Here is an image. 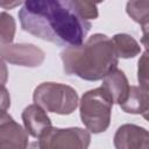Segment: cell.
I'll return each mask as SVG.
<instances>
[{
	"mask_svg": "<svg viewBox=\"0 0 149 149\" xmlns=\"http://www.w3.org/2000/svg\"><path fill=\"white\" fill-rule=\"evenodd\" d=\"M24 31L58 45H79L91 23L78 15L71 0H29L19 10Z\"/></svg>",
	"mask_w": 149,
	"mask_h": 149,
	"instance_id": "obj_1",
	"label": "cell"
},
{
	"mask_svg": "<svg viewBox=\"0 0 149 149\" xmlns=\"http://www.w3.org/2000/svg\"><path fill=\"white\" fill-rule=\"evenodd\" d=\"M61 59L69 76L90 81L102 79L119 63L112 40L104 34H93L79 45L66 47Z\"/></svg>",
	"mask_w": 149,
	"mask_h": 149,
	"instance_id": "obj_2",
	"label": "cell"
},
{
	"mask_svg": "<svg viewBox=\"0 0 149 149\" xmlns=\"http://www.w3.org/2000/svg\"><path fill=\"white\" fill-rule=\"evenodd\" d=\"M112 106V99L101 86L83 94L79 101L80 119L90 133L99 134L107 130L111 122Z\"/></svg>",
	"mask_w": 149,
	"mask_h": 149,
	"instance_id": "obj_3",
	"label": "cell"
},
{
	"mask_svg": "<svg viewBox=\"0 0 149 149\" xmlns=\"http://www.w3.org/2000/svg\"><path fill=\"white\" fill-rule=\"evenodd\" d=\"M34 104L47 112L68 115L78 106V94L74 88L61 83H42L33 94Z\"/></svg>",
	"mask_w": 149,
	"mask_h": 149,
	"instance_id": "obj_4",
	"label": "cell"
},
{
	"mask_svg": "<svg viewBox=\"0 0 149 149\" xmlns=\"http://www.w3.org/2000/svg\"><path fill=\"white\" fill-rule=\"evenodd\" d=\"M40 149H87L91 133L79 127L50 128L37 141Z\"/></svg>",
	"mask_w": 149,
	"mask_h": 149,
	"instance_id": "obj_5",
	"label": "cell"
},
{
	"mask_svg": "<svg viewBox=\"0 0 149 149\" xmlns=\"http://www.w3.org/2000/svg\"><path fill=\"white\" fill-rule=\"evenodd\" d=\"M44 57V51L35 44L0 42V58L10 64L36 68L43 63Z\"/></svg>",
	"mask_w": 149,
	"mask_h": 149,
	"instance_id": "obj_6",
	"label": "cell"
},
{
	"mask_svg": "<svg viewBox=\"0 0 149 149\" xmlns=\"http://www.w3.org/2000/svg\"><path fill=\"white\" fill-rule=\"evenodd\" d=\"M28 133L7 112L0 111V149H27Z\"/></svg>",
	"mask_w": 149,
	"mask_h": 149,
	"instance_id": "obj_7",
	"label": "cell"
},
{
	"mask_svg": "<svg viewBox=\"0 0 149 149\" xmlns=\"http://www.w3.org/2000/svg\"><path fill=\"white\" fill-rule=\"evenodd\" d=\"M113 142L115 149H149V134L143 127L126 123L118 128Z\"/></svg>",
	"mask_w": 149,
	"mask_h": 149,
	"instance_id": "obj_8",
	"label": "cell"
},
{
	"mask_svg": "<svg viewBox=\"0 0 149 149\" xmlns=\"http://www.w3.org/2000/svg\"><path fill=\"white\" fill-rule=\"evenodd\" d=\"M22 121L26 132L35 139H40L48 129L51 128V120L43 108L33 104L27 106L22 112Z\"/></svg>",
	"mask_w": 149,
	"mask_h": 149,
	"instance_id": "obj_9",
	"label": "cell"
},
{
	"mask_svg": "<svg viewBox=\"0 0 149 149\" xmlns=\"http://www.w3.org/2000/svg\"><path fill=\"white\" fill-rule=\"evenodd\" d=\"M101 87L112 99L113 104L116 102L120 105L126 99L130 85L123 71L115 68L102 78Z\"/></svg>",
	"mask_w": 149,
	"mask_h": 149,
	"instance_id": "obj_10",
	"label": "cell"
},
{
	"mask_svg": "<svg viewBox=\"0 0 149 149\" xmlns=\"http://www.w3.org/2000/svg\"><path fill=\"white\" fill-rule=\"evenodd\" d=\"M120 107L126 113L142 114L147 119V113L149 111L148 91L140 86L132 85L129 87L126 99L120 104Z\"/></svg>",
	"mask_w": 149,
	"mask_h": 149,
	"instance_id": "obj_11",
	"label": "cell"
},
{
	"mask_svg": "<svg viewBox=\"0 0 149 149\" xmlns=\"http://www.w3.org/2000/svg\"><path fill=\"white\" fill-rule=\"evenodd\" d=\"M111 40L118 58H133L141 52V47L137 41L128 34H116Z\"/></svg>",
	"mask_w": 149,
	"mask_h": 149,
	"instance_id": "obj_12",
	"label": "cell"
},
{
	"mask_svg": "<svg viewBox=\"0 0 149 149\" xmlns=\"http://www.w3.org/2000/svg\"><path fill=\"white\" fill-rule=\"evenodd\" d=\"M127 14L140 26L143 30V43L147 47V30L149 23V1L148 0H137L129 1L126 6Z\"/></svg>",
	"mask_w": 149,
	"mask_h": 149,
	"instance_id": "obj_13",
	"label": "cell"
},
{
	"mask_svg": "<svg viewBox=\"0 0 149 149\" xmlns=\"http://www.w3.org/2000/svg\"><path fill=\"white\" fill-rule=\"evenodd\" d=\"M16 30V23L12 15L6 12L0 13V42L13 43Z\"/></svg>",
	"mask_w": 149,
	"mask_h": 149,
	"instance_id": "obj_14",
	"label": "cell"
},
{
	"mask_svg": "<svg viewBox=\"0 0 149 149\" xmlns=\"http://www.w3.org/2000/svg\"><path fill=\"white\" fill-rule=\"evenodd\" d=\"M71 1H72V6L74 10L84 20L88 21V20H92V19L94 20L98 17L97 3L90 2V1H79V0H71Z\"/></svg>",
	"mask_w": 149,
	"mask_h": 149,
	"instance_id": "obj_15",
	"label": "cell"
},
{
	"mask_svg": "<svg viewBox=\"0 0 149 149\" xmlns=\"http://www.w3.org/2000/svg\"><path fill=\"white\" fill-rule=\"evenodd\" d=\"M137 79L140 83V87L148 91V54L144 51L139 61L137 69Z\"/></svg>",
	"mask_w": 149,
	"mask_h": 149,
	"instance_id": "obj_16",
	"label": "cell"
},
{
	"mask_svg": "<svg viewBox=\"0 0 149 149\" xmlns=\"http://www.w3.org/2000/svg\"><path fill=\"white\" fill-rule=\"evenodd\" d=\"M10 106V95L5 86H0V111H7Z\"/></svg>",
	"mask_w": 149,
	"mask_h": 149,
	"instance_id": "obj_17",
	"label": "cell"
},
{
	"mask_svg": "<svg viewBox=\"0 0 149 149\" xmlns=\"http://www.w3.org/2000/svg\"><path fill=\"white\" fill-rule=\"evenodd\" d=\"M8 79V70L5 62L0 58V86H5Z\"/></svg>",
	"mask_w": 149,
	"mask_h": 149,
	"instance_id": "obj_18",
	"label": "cell"
},
{
	"mask_svg": "<svg viewBox=\"0 0 149 149\" xmlns=\"http://www.w3.org/2000/svg\"><path fill=\"white\" fill-rule=\"evenodd\" d=\"M21 3H23V2H22V1H15V2H0V6L3 7V8H6V9H10V8H13V7H15V6H19V5H21Z\"/></svg>",
	"mask_w": 149,
	"mask_h": 149,
	"instance_id": "obj_19",
	"label": "cell"
},
{
	"mask_svg": "<svg viewBox=\"0 0 149 149\" xmlns=\"http://www.w3.org/2000/svg\"><path fill=\"white\" fill-rule=\"evenodd\" d=\"M27 149H40V147H38V143L37 142H33V143H30L27 147Z\"/></svg>",
	"mask_w": 149,
	"mask_h": 149,
	"instance_id": "obj_20",
	"label": "cell"
}]
</instances>
